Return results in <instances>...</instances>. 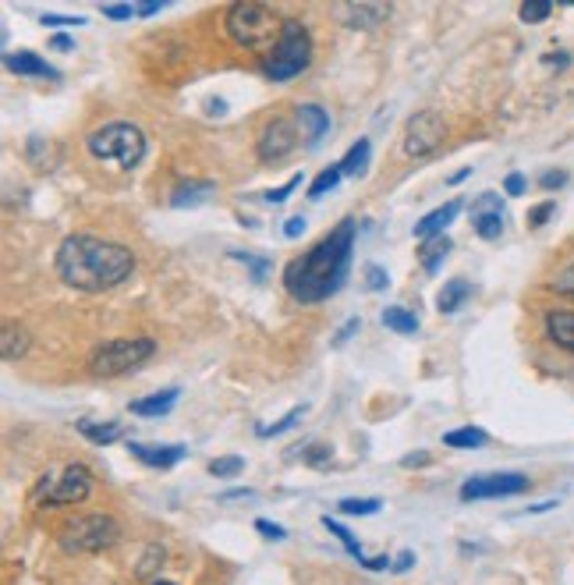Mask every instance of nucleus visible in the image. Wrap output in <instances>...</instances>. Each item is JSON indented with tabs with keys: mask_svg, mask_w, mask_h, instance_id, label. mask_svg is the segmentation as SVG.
<instances>
[{
	"mask_svg": "<svg viewBox=\"0 0 574 585\" xmlns=\"http://www.w3.org/2000/svg\"><path fill=\"white\" fill-rule=\"evenodd\" d=\"M355 231H358V224L347 217L327 234L323 242H316L306 256L287 263L284 288L295 302L319 306L344 288L347 274H351V252H355Z\"/></svg>",
	"mask_w": 574,
	"mask_h": 585,
	"instance_id": "1",
	"label": "nucleus"
},
{
	"mask_svg": "<svg viewBox=\"0 0 574 585\" xmlns=\"http://www.w3.org/2000/svg\"><path fill=\"white\" fill-rule=\"evenodd\" d=\"M57 277L75 291H110L124 284L135 271V252L128 245L92 239V234H68L57 245Z\"/></svg>",
	"mask_w": 574,
	"mask_h": 585,
	"instance_id": "2",
	"label": "nucleus"
},
{
	"mask_svg": "<svg viewBox=\"0 0 574 585\" xmlns=\"http://www.w3.org/2000/svg\"><path fill=\"white\" fill-rule=\"evenodd\" d=\"M86 150H89L92 161H100V164H110L118 170H135L142 161H146L150 142H146V132H142L139 124L110 121L86 139Z\"/></svg>",
	"mask_w": 574,
	"mask_h": 585,
	"instance_id": "3",
	"label": "nucleus"
},
{
	"mask_svg": "<svg viewBox=\"0 0 574 585\" xmlns=\"http://www.w3.org/2000/svg\"><path fill=\"white\" fill-rule=\"evenodd\" d=\"M223 29H228V36L245 46V51H274L277 40H280V29L284 22L277 19L274 11H269L266 4H255V0H238V4L228 8V14H223Z\"/></svg>",
	"mask_w": 574,
	"mask_h": 585,
	"instance_id": "4",
	"label": "nucleus"
},
{
	"mask_svg": "<svg viewBox=\"0 0 574 585\" xmlns=\"http://www.w3.org/2000/svg\"><path fill=\"white\" fill-rule=\"evenodd\" d=\"M312 65V36L301 22H284L280 40L263 60V75L269 82H291Z\"/></svg>",
	"mask_w": 574,
	"mask_h": 585,
	"instance_id": "5",
	"label": "nucleus"
},
{
	"mask_svg": "<svg viewBox=\"0 0 574 585\" xmlns=\"http://www.w3.org/2000/svg\"><path fill=\"white\" fill-rule=\"evenodd\" d=\"M121 540V526L110 515H78L60 529L57 543L64 553H100Z\"/></svg>",
	"mask_w": 574,
	"mask_h": 585,
	"instance_id": "6",
	"label": "nucleus"
},
{
	"mask_svg": "<svg viewBox=\"0 0 574 585\" xmlns=\"http://www.w3.org/2000/svg\"><path fill=\"white\" fill-rule=\"evenodd\" d=\"M156 355V341L153 338H114L100 344L89 358V369L96 376H124L139 369L142 362H150Z\"/></svg>",
	"mask_w": 574,
	"mask_h": 585,
	"instance_id": "7",
	"label": "nucleus"
},
{
	"mask_svg": "<svg viewBox=\"0 0 574 585\" xmlns=\"http://www.w3.org/2000/svg\"><path fill=\"white\" fill-rule=\"evenodd\" d=\"M92 489V472L86 465H64L57 472H46L36 486V500L51 504V508H68V504H82Z\"/></svg>",
	"mask_w": 574,
	"mask_h": 585,
	"instance_id": "8",
	"label": "nucleus"
},
{
	"mask_svg": "<svg viewBox=\"0 0 574 585\" xmlns=\"http://www.w3.org/2000/svg\"><path fill=\"white\" fill-rule=\"evenodd\" d=\"M446 139V124L440 114L433 110H422V114H415L408 124H405V142L401 150L411 161H426V156H433Z\"/></svg>",
	"mask_w": 574,
	"mask_h": 585,
	"instance_id": "9",
	"label": "nucleus"
},
{
	"mask_svg": "<svg viewBox=\"0 0 574 585\" xmlns=\"http://www.w3.org/2000/svg\"><path fill=\"white\" fill-rule=\"evenodd\" d=\"M532 483L521 472H489V476H472L461 486V500H493V497H518Z\"/></svg>",
	"mask_w": 574,
	"mask_h": 585,
	"instance_id": "10",
	"label": "nucleus"
},
{
	"mask_svg": "<svg viewBox=\"0 0 574 585\" xmlns=\"http://www.w3.org/2000/svg\"><path fill=\"white\" fill-rule=\"evenodd\" d=\"M298 142H301L298 124L287 121V118H277V121L266 124L260 142H255V156H260L263 164H280V161H287V156L295 153Z\"/></svg>",
	"mask_w": 574,
	"mask_h": 585,
	"instance_id": "11",
	"label": "nucleus"
},
{
	"mask_svg": "<svg viewBox=\"0 0 574 585\" xmlns=\"http://www.w3.org/2000/svg\"><path fill=\"white\" fill-rule=\"evenodd\" d=\"M295 124H298L301 142H306L309 150H316L319 142H323V135L330 132V114L319 103H301L295 110Z\"/></svg>",
	"mask_w": 574,
	"mask_h": 585,
	"instance_id": "12",
	"label": "nucleus"
},
{
	"mask_svg": "<svg viewBox=\"0 0 574 585\" xmlns=\"http://www.w3.org/2000/svg\"><path fill=\"white\" fill-rule=\"evenodd\" d=\"M128 454H135L142 465L150 468H174L188 454L185 444H139V440H128Z\"/></svg>",
	"mask_w": 574,
	"mask_h": 585,
	"instance_id": "13",
	"label": "nucleus"
},
{
	"mask_svg": "<svg viewBox=\"0 0 574 585\" xmlns=\"http://www.w3.org/2000/svg\"><path fill=\"white\" fill-rule=\"evenodd\" d=\"M461 207H465V202H461V199H451V202H443V207L429 210V213L419 220V224H415V239H419V242L440 239V234L454 224V217L461 213Z\"/></svg>",
	"mask_w": 574,
	"mask_h": 585,
	"instance_id": "14",
	"label": "nucleus"
},
{
	"mask_svg": "<svg viewBox=\"0 0 574 585\" xmlns=\"http://www.w3.org/2000/svg\"><path fill=\"white\" fill-rule=\"evenodd\" d=\"M338 19L347 29H376L379 22L390 19V4H341Z\"/></svg>",
	"mask_w": 574,
	"mask_h": 585,
	"instance_id": "15",
	"label": "nucleus"
},
{
	"mask_svg": "<svg viewBox=\"0 0 574 585\" xmlns=\"http://www.w3.org/2000/svg\"><path fill=\"white\" fill-rule=\"evenodd\" d=\"M174 405H178V387H167V390L150 394V398L132 401V405H128V412L139 416V419H164Z\"/></svg>",
	"mask_w": 574,
	"mask_h": 585,
	"instance_id": "16",
	"label": "nucleus"
},
{
	"mask_svg": "<svg viewBox=\"0 0 574 585\" xmlns=\"http://www.w3.org/2000/svg\"><path fill=\"white\" fill-rule=\"evenodd\" d=\"M4 65H8V71H14V75H32V78H60V71L57 68H51L46 60L40 57V54H32V51H11L8 57H4Z\"/></svg>",
	"mask_w": 574,
	"mask_h": 585,
	"instance_id": "17",
	"label": "nucleus"
},
{
	"mask_svg": "<svg viewBox=\"0 0 574 585\" xmlns=\"http://www.w3.org/2000/svg\"><path fill=\"white\" fill-rule=\"evenodd\" d=\"M547 338L574 355V309H550L547 312Z\"/></svg>",
	"mask_w": 574,
	"mask_h": 585,
	"instance_id": "18",
	"label": "nucleus"
},
{
	"mask_svg": "<svg viewBox=\"0 0 574 585\" xmlns=\"http://www.w3.org/2000/svg\"><path fill=\"white\" fill-rule=\"evenodd\" d=\"M213 192H217L213 181H181V185L170 192V207H174V210H196V207H202V202L210 199Z\"/></svg>",
	"mask_w": 574,
	"mask_h": 585,
	"instance_id": "19",
	"label": "nucleus"
},
{
	"mask_svg": "<svg viewBox=\"0 0 574 585\" xmlns=\"http://www.w3.org/2000/svg\"><path fill=\"white\" fill-rule=\"evenodd\" d=\"M78 433H82L89 444L96 448H107V444H118L124 437V426L121 422H92V419H78Z\"/></svg>",
	"mask_w": 574,
	"mask_h": 585,
	"instance_id": "20",
	"label": "nucleus"
},
{
	"mask_svg": "<svg viewBox=\"0 0 574 585\" xmlns=\"http://www.w3.org/2000/svg\"><path fill=\"white\" fill-rule=\"evenodd\" d=\"M29 344H32L29 330L8 320L4 323V334H0V355H4V362H19L29 352Z\"/></svg>",
	"mask_w": 574,
	"mask_h": 585,
	"instance_id": "21",
	"label": "nucleus"
},
{
	"mask_svg": "<svg viewBox=\"0 0 574 585\" xmlns=\"http://www.w3.org/2000/svg\"><path fill=\"white\" fill-rule=\"evenodd\" d=\"M468 295H472V284H468L465 277L446 280L443 288H440V295H437V309H440L443 316H451V312H457L461 306H465Z\"/></svg>",
	"mask_w": 574,
	"mask_h": 585,
	"instance_id": "22",
	"label": "nucleus"
},
{
	"mask_svg": "<svg viewBox=\"0 0 574 585\" xmlns=\"http://www.w3.org/2000/svg\"><path fill=\"white\" fill-rule=\"evenodd\" d=\"M369 161H373V142L358 139L355 146L344 153V161H341L344 178H358V174H365V170H369Z\"/></svg>",
	"mask_w": 574,
	"mask_h": 585,
	"instance_id": "23",
	"label": "nucleus"
},
{
	"mask_svg": "<svg viewBox=\"0 0 574 585\" xmlns=\"http://www.w3.org/2000/svg\"><path fill=\"white\" fill-rule=\"evenodd\" d=\"M472 228L483 242H497L504 234V210H472Z\"/></svg>",
	"mask_w": 574,
	"mask_h": 585,
	"instance_id": "24",
	"label": "nucleus"
},
{
	"mask_svg": "<svg viewBox=\"0 0 574 585\" xmlns=\"http://www.w3.org/2000/svg\"><path fill=\"white\" fill-rule=\"evenodd\" d=\"M454 249V242L446 239V234H440V239H429L419 245V263H422V271L426 274H437L440 271V263L446 260V252Z\"/></svg>",
	"mask_w": 574,
	"mask_h": 585,
	"instance_id": "25",
	"label": "nucleus"
},
{
	"mask_svg": "<svg viewBox=\"0 0 574 585\" xmlns=\"http://www.w3.org/2000/svg\"><path fill=\"white\" fill-rule=\"evenodd\" d=\"M383 327L394 330V334H419V316L408 312L405 306H390V309H383Z\"/></svg>",
	"mask_w": 574,
	"mask_h": 585,
	"instance_id": "26",
	"label": "nucleus"
},
{
	"mask_svg": "<svg viewBox=\"0 0 574 585\" xmlns=\"http://www.w3.org/2000/svg\"><path fill=\"white\" fill-rule=\"evenodd\" d=\"M443 444H446V448L472 451V448H486V444H489V437H486V430H478V426H465V430L443 433Z\"/></svg>",
	"mask_w": 574,
	"mask_h": 585,
	"instance_id": "27",
	"label": "nucleus"
},
{
	"mask_svg": "<svg viewBox=\"0 0 574 585\" xmlns=\"http://www.w3.org/2000/svg\"><path fill=\"white\" fill-rule=\"evenodd\" d=\"M341 178H344L341 161H338V164H330L327 170H319V174H316V181L309 185V199H323L327 192H333V188L341 185Z\"/></svg>",
	"mask_w": 574,
	"mask_h": 585,
	"instance_id": "28",
	"label": "nucleus"
},
{
	"mask_svg": "<svg viewBox=\"0 0 574 585\" xmlns=\"http://www.w3.org/2000/svg\"><path fill=\"white\" fill-rule=\"evenodd\" d=\"M379 508H383V504H379L376 497H344V500L338 504V511H344V515H351V518L376 515Z\"/></svg>",
	"mask_w": 574,
	"mask_h": 585,
	"instance_id": "29",
	"label": "nucleus"
},
{
	"mask_svg": "<svg viewBox=\"0 0 574 585\" xmlns=\"http://www.w3.org/2000/svg\"><path fill=\"white\" fill-rule=\"evenodd\" d=\"M242 468H245V457H242V454L217 457V462H210V476H217V479H234V476H242Z\"/></svg>",
	"mask_w": 574,
	"mask_h": 585,
	"instance_id": "30",
	"label": "nucleus"
},
{
	"mask_svg": "<svg viewBox=\"0 0 574 585\" xmlns=\"http://www.w3.org/2000/svg\"><path fill=\"white\" fill-rule=\"evenodd\" d=\"M550 14H553V4H550V0H525V4L518 8V19H521V22H529V25L547 22Z\"/></svg>",
	"mask_w": 574,
	"mask_h": 585,
	"instance_id": "31",
	"label": "nucleus"
},
{
	"mask_svg": "<svg viewBox=\"0 0 574 585\" xmlns=\"http://www.w3.org/2000/svg\"><path fill=\"white\" fill-rule=\"evenodd\" d=\"M301 416H306V408H291V412H287L284 419H277L274 426H255V437H280V433H287L291 430L295 422H301Z\"/></svg>",
	"mask_w": 574,
	"mask_h": 585,
	"instance_id": "32",
	"label": "nucleus"
},
{
	"mask_svg": "<svg viewBox=\"0 0 574 585\" xmlns=\"http://www.w3.org/2000/svg\"><path fill=\"white\" fill-rule=\"evenodd\" d=\"M323 526H327V529H330L333 536H338V540L344 543V550L351 553V558H358V561L365 558V553H362V547L355 543V536H351V532H347V529L341 526V521H338V518H330V515H323Z\"/></svg>",
	"mask_w": 574,
	"mask_h": 585,
	"instance_id": "33",
	"label": "nucleus"
},
{
	"mask_svg": "<svg viewBox=\"0 0 574 585\" xmlns=\"http://www.w3.org/2000/svg\"><path fill=\"white\" fill-rule=\"evenodd\" d=\"M234 260H242V263L249 266V271H252V280H255V284H263V280H266V274H269V266H274L269 260L255 256V252H234Z\"/></svg>",
	"mask_w": 574,
	"mask_h": 585,
	"instance_id": "34",
	"label": "nucleus"
},
{
	"mask_svg": "<svg viewBox=\"0 0 574 585\" xmlns=\"http://www.w3.org/2000/svg\"><path fill=\"white\" fill-rule=\"evenodd\" d=\"M164 558H167V553H164V547H146V558H142L139 561V578H150V575H156V567L159 564H164Z\"/></svg>",
	"mask_w": 574,
	"mask_h": 585,
	"instance_id": "35",
	"label": "nucleus"
},
{
	"mask_svg": "<svg viewBox=\"0 0 574 585\" xmlns=\"http://www.w3.org/2000/svg\"><path fill=\"white\" fill-rule=\"evenodd\" d=\"M298 454H301V462H306V465L323 468V465H330V454H333V451H330L327 444H306Z\"/></svg>",
	"mask_w": 574,
	"mask_h": 585,
	"instance_id": "36",
	"label": "nucleus"
},
{
	"mask_svg": "<svg viewBox=\"0 0 574 585\" xmlns=\"http://www.w3.org/2000/svg\"><path fill=\"white\" fill-rule=\"evenodd\" d=\"M550 288H553L556 295H564V298H574V263H567L564 271H556V274H553Z\"/></svg>",
	"mask_w": 574,
	"mask_h": 585,
	"instance_id": "37",
	"label": "nucleus"
},
{
	"mask_svg": "<svg viewBox=\"0 0 574 585\" xmlns=\"http://www.w3.org/2000/svg\"><path fill=\"white\" fill-rule=\"evenodd\" d=\"M298 185H301V174H295V178H287V181H284L280 188H266V192H263L260 199H263V202H269V207H277V202H284L287 196H291V192H295V188H298Z\"/></svg>",
	"mask_w": 574,
	"mask_h": 585,
	"instance_id": "38",
	"label": "nucleus"
},
{
	"mask_svg": "<svg viewBox=\"0 0 574 585\" xmlns=\"http://www.w3.org/2000/svg\"><path fill=\"white\" fill-rule=\"evenodd\" d=\"M365 284H369V291H383L390 284V277H387V271H383V266L369 263V266H365Z\"/></svg>",
	"mask_w": 574,
	"mask_h": 585,
	"instance_id": "39",
	"label": "nucleus"
},
{
	"mask_svg": "<svg viewBox=\"0 0 574 585\" xmlns=\"http://www.w3.org/2000/svg\"><path fill=\"white\" fill-rule=\"evenodd\" d=\"M556 213V202L553 199H547V202H542V207H536V210H529V228H542V224H547V220Z\"/></svg>",
	"mask_w": 574,
	"mask_h": 585,
	"instance_id": "40",
	"label": "nucleus"
},
{
	"mask_svg": "<svg viewBox=\"0 0 574 585\" xmlns=\"http://www.w3.org/2000/svg\"><path fill=\"white\" fill-rule=\"evenodd\" d=\"M255 532L269 536V540H284V536H287V529L277 526V521H269V518H260V521H255Z\"/></svg>",
	"mask_w": 574,
	"mask_h": 585,
	"instance_id": "41",
	"label": "nucleus"
},
{
	"mask_svg": "<svg viewBox=\"0 0 574 585\" xmlns=\"http://www.w3.org/2000/svg\"><path fill=\"white\" fill-rule=\"evenodd\" d=\"M43 25H86L82 14H43Z\"/></svg>",
	"mask_w": 574,
	"mask_h": 585,
	"instance_id": "42",
	"label": "nucleus"
},
{
	"mask_svg": "<svg viewBox=\"0 0 574 585\" xmlns=\"http://www.w3.org/2000/svg\"><path fill=\"white\" fill-rule=\"evenodd\" d=\"M539 185L547 188V192H553V188H564V185H567V170H550V174H542Z\"/></svg>",
	"mask_w": 574,
	"mask_h": 585,
	"instance_id": "43",
	"label": "nucleus"
},
{
	"mask_svg": "<svg viewBox=\"0 0 574 585\" xmlns=\"http://www.w3.org/2000/svg\"><path fill=\"white\" fill-rule=\"evenodd\" d=\"M135 8L132 4H107L103 8V19H114V22H124V19H132Z\"/></svg>",
	"mask_w": 574,
	"mask_h": 585,
	"instance_id": "44",
	"label": "nucleus"
},
{
	"mask_svg": "<svg viewBox=\"0 0 574 585\" xmlns=\"http://www.w3.org/2000/svg\"><path fill=\"white\" fill-rule=\"evenodd\" d=\"M306 228H309L306 217H291V220L284 224V239H301V234H306Z\"/></svg>",
	"mask_w": 574,
	"mask_h": 585,
	"instance_id": "45",
	"label": "nucleus"
},
{
	"mask_svg": "<svg viewBox=\"0 0 574 585\" xmlns=\"http://www.w3.org/2000/svg\"><path fill=\"white\" fill-rule=\"evenodd\" d=\"M525 188H529V181H525L521 174H507V181H504V192L507 196L518 199V196H525Z\"/></svg>",
	"mask_w": 574,
	"mask_h": 585,
	"instance_id": "46",
	"label": "nucleus"
},
{
	"mask_svg": "<svg viewBox=\"0 0 574 585\" xmlns=\"http://www.w3.org/2000/svg\"><path fill=\"white\" fill-rule=\"evenodd\" d=\"M358 327H362L358 320H347V323H344V327L338 330V334H333V347H344V344H347V338H351V334H355V330H358Z\"/></svg>",
	"mask_w": 574,
	"mask_h": 585,
	"instance_id": "47",
	"label": "nucleus"
},
{
	"mask_svg": "<svg viewBox=\"0 0 574 585\" xmlns=\"http://www.w3.org/2000/svg\"><path fill=\"white\" fill-rule=\"evenodd\" d=\"M411 564H415V553H411V550H405V553H397V561H394V567H390V572H397V575H401V572H408Z\"/></svg>",
	"mask_w": 574,
	"mask_h": 585,
	"instance_id": "48",
	"label": "nucleus"
},
{
	"mask_svg": "<svg viewBox=\"0 0 574 585\" xmlns=\"http://www.w3.org/2000/svg\"><path fill=\"white\" fill-rule=\"evenodd\" d=\"M156 11H164V0H150V4L135 8V14H142V19H150V14H156Z\"/></svg>",
	"mask_w": 574,
	"mask_h": 585,
	"instance_id": "49",
	"label": "nucleus"
},
{
	"mask_svg": "<svg viewBox=\"0 0 574 585\" xmlns=\"http://www.w3.org/2000/svg\"><path fill=\"white\" fill-rule=\"evenodd\" d=\"M51 46H54V51H75V40L71 36H54Z\"/></svg>",
	"mask_w": 574,
	"mask_h": 585,
	"instance_id": "50",
	"label": "nucleus"
},
{
	"mask_svg": "<svg viewBox=\"0 0 574 585\" xmlns=\"http://www.w3.org/2000/svg\"><path fill=\"white\" fill-rule=\"evenodd\" d=\"M401 465H405V468H415V465H429V454H426V451H419L415 457H405Z\"/></svg>",
	"mask_w": 574,
	"mask_h": 585,
	"instance_id": "51",
	"label": "nucleus"
},
{
	"mask_svg": "<svg viewBox=\"0 0 574 585\" xmlns=\"http://www.w3.org/2000/svg\"><path fill=\"white\" fill-rule=\"evenodd\" d=\"M547 65H553V68H567V65H571V57H567V54H550V57H547Z\"/></svg>",
	"mask_w": 574,
	"mask_h": 585,
	"instance_id": "52",
	"label": "nucleus"
},
{
	"mask_svg": "<svg viewBox=\"0 0 574 585\" xmlns=\"http://www.w3.org/2000/svg\"><path fill=\"white\" fill-rule=\"evenodd\" d=\"M468 174H472V167H461L457 174H451V178H446V185H461V181L468 178Z\"/></svg>",
	"mask_w": 574,
	"mask_h": 585,
	"instance_id": "53",
	"label": "nucleus"
},
{
	"mask_svg": "<svg viewBox=\"0 0 574 585\" xmlns=\"http://www.w3.org/2000/svg\"><path fill=\"white\" fill-rule=\"evenodd\" d=\"M153 585H174V582H164V578H159V582H153Z\"/></svg>",
	"mask_w": 574,
	"mask_h": 585,
	"instance_id": "54",
	"label": "nucleus"
}]
</instances>
